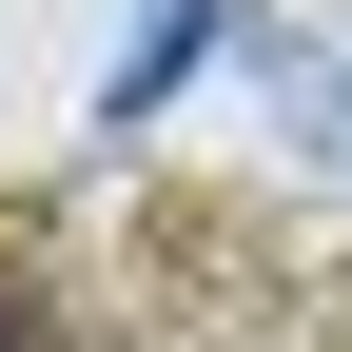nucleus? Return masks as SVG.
Returning <instances> with one entry per match:
<instances>
[{
  "mask_svg": "<svg viewBox=\"0 0 352 352\" xmlns=\"http://www.w3.org/2000/svg\"><path fill=\"white\" fill-rule=\"evenodd\" d=\"M196 39H215V0H157V20H138V59H118V118H157L176 78H196Z\"/></svg>",
  "mask_w": 352,
  "mask_h": 352,
  "instance_id": "obj_1",
  "label": "nucleus"
}]
</instances>
